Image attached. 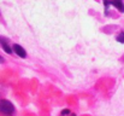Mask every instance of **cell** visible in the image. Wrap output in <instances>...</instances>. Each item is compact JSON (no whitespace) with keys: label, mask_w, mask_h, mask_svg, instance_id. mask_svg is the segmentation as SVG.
Returning a JSON list of instances; mask_svg holds the SVG:
<instances>
[{"label":"cell","mask_w":124,"mask_h":116,"mask_svg":"<svg viewBox=\"0 0 124 116\" xmlns=\"http://www.w3.org/2000/svg\"><path fill=\"white\" fill-rule=\"evenodd\" d=\"M111 1H112V0H110V2H111Z\"/></svg>","instance_id":"cell-8"},{"label":"cell","mask_w":124,"mask_h":116,"mask_svg":"<svg viewBox=\"0 0 124 116\" xmlns=\"http://www.w3.org/2000/svg\"><path fill=\"white\" fill-rule=\"evenodd\" d=\"M116 39H117V41H118V42H122V44H124V33H123V32H122V33H121V34H119V35H118Z\"/></svg>","instance_id":"cell-6"},{"label":"cell","mask_w":124,"mask_h":116,"mask_svg":"<svg viewBox=\"0 0 124 116\" xmlns=\"http://www.w3.org/2000/svg\"><path fill=\"white\" fill-rule=\"evenodd\" d=\"M59 116H76V114H74L71 110H69V109H64V110H62V113H60V115Z\"/></svg>","instance_id":"cell-5"},{"label":"cell","mask_w":124,"mask_h":116,"mask_svg":"<svg viewBox=\"0 0 124 116\" xmlns=\"http://www.w3.org/2000/svg\"><path fill=\"white\" fill-rule=\"evenodd\" d=\"M12 50H13V52H15L18 57H21V58H25V57H27V52H25V50H24L21 45L13 44V45H12Z\"/></svg>","instance_id":"cell-2"},{"label":"cell","mask_w":124,"mask_h":116,"mask_svg":"<svg viewBox=\"0 0 124 116\" xmlns=\"http://www.w3.org/2000/svg\"><path fill=\"white\" fill-rule=\"evenodd\" d=\"M110 4H112L115 7H117L121 12H124V5H123V2H122V0H112Z\"/></svg>","instance_id":"cell-4"},{"label":"cell","mask_w":124,"mask_h":116,"mask_svg":"<svg viewBox=\"0 0 124 116\" xmlns=\"http://www.w3.org/2000/svg\"><path fill=\"white\" fill-rule=\"evenodd\" d=\"M0 63H4V58H2L1 56H0Z\"/></svg>","instance_id":"cell-7"},{"label":"cell","mask_w":124,"mask_h":116,"mask_svg":"<svg viewBox=\"0 0 124 116\" xmlns=\"http://www.w3.org/2000/svg\"><path fill=\"white\" fill-rule=\"evenodd\" d=\"M15 113V107L11 102L6 100V99H2L0 100V114L5 116H11Z\"/></svg>","instance_id":"cell-1"},{"label":"cell","mask_w":124,"mask_h":116,"mask_svg":"<svg viewBox=\"0 0 124 116\" xmlns=\"http://www.w3.org/2000/svg\"><path fill=\"white\" fill-rule=\"evenodd\" d=\"M0 46H1V48L7 53V54H11L12 52H13V50L11 48V46L8 45V42H7V40L5 38H1L0 36Z\"/></svg>","instance_id":"cell-3"}]
</instances>
